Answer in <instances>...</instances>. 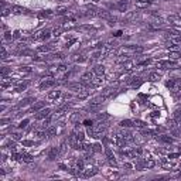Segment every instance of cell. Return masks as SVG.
<instances>
[{"mask_svg":"<svg viewBox=\"0 0 181 181\" xmlns=\"http://www.w3.org/2000/svg\"><path fill=\"white\" fill-rule=\"evenodd\" d=\"M51 36V30H48V28H44V30H41V31H37L34 33L31 38L33 40H48Z\"/></svg>","mask_w":181,"mask_h":181,"instance_id":"obj_3","label":"cell"},{"mask_svg":"<svg viewBox=\"0 0 181 181\" xmlns=\"http://www.w3.org/2000/svg\"><path fill=\"white\" fill-rule=\"evenodd\" d=\"M167 88L171 90V93L174 96H177L181 92V78H174V79H170V81L166 83Z\"/></svg>","mask_w":181,"mask_h":181,"instance_id":"obj_1","label":"cell"},{"mask_svg":"<svg viewBox=\"0 0 181 181\" xmlns=\"http://www.w3.org/2000/svg\"><path fill=\"white\" fill-rule=\"evenodd\" d=\"M62 31H64V27H55L54 30H53V36H55V37L61 36V34H62Z\"/></svg>","mask_w":181,"mask_h":181,"instance_id":"obj_29","label":"cell"},{"mask_svg":"<svg viewBox=\"0 0 181 181\" xmlns=\"http://www.w3.org/2000/svg\"><path fill=\"white\" fill-rule=\"evenodd\" d=\"M159 140L163 142V143H168V145H171L173 143V139L170 137V136H167V135H160L159 136Z\"/></svg>","mask_w":181,"mask_h":181,"instance_id":"obj_20","label":"cell"},{"mask_svg":"<svg viewBox=\"0 0 181 181\" xmlns=\"http://www.w3.org/2000/svg\"><path fill=\"white\" fill-rule=\"evenodd\" d=\"M65 13H68V9H67V7H64V6L57 7V14H58V16H64Z\"/></svg>","mask_w":181,"mask_h":181,"instance_id":"obj_27","label":"cell"},{"mask_svg":"<svg viewBox=\"0 0 181 181\" xmlns=\"http://www.w3.org/2000/svg\"><path fill=\"white\" fill-rule=\"evenodd\" d=\"M173 120L174 123H181V108H177L173 113Z\"/></svg>","mask_w":181,"mask_h":181,"instance_id":"obj_16","label":"cell"},{"mask_svg":"<svg viewBox=\"0 0 181 181\" xmlns=\"http://www.w3.org/2000/svg\"><path fill=\"white\" fill-rule=\"evenodd\" d=\"M129 4H130V0H116V7L120 11H126Z\"/></svg>","mask_w":181,"mask_h":181,"instance_id":"obj_8","label":"cell"},{"mask_svg":"<svg viewBox=\"0 0 181 181\" xmlns=\"http://www.w3.org/2000/svg\"><path fill=\"white\" fill-rule=\"evenodd\" d=\"M45 108V102H38V103H36L33 108H31V110L33 112H37V110H41V109Z\"/></svg>","mask_w":181,"mask_h":181,"instance_id":"obj_24","label":"cell"},{"mask_svg":"<svg viewBox=\"0 0 181 181\" xmlns=\"http://www.w3.org/2000/svg\"><path fill=\"white\" fill-rule=\"evenodd\" d=\"M75 61L76 62H83V61H86V57L85 55H79L78 58H75Z\"/></svg>","mask_w":181,"mask_h":181,"instance_id":"obj_35","label":"cell"},{"mask_svg":"<svg viewBox=\"0 0 181 181\" xmlns=\"http://www.w3.org/2000/svg\"><path fill=\"white\" fill-rule=\"evenodd\" d=\"M143 164H145L146 168H153L154 166H156V161H154V160H152V159H147V160H145V161H143Z\"/></svg>","mask_w":181,"mask_h":181,"instance_id":"obj_23","label":"cell"},{"mask_svg":"<svg viewBox=\"0 0 181 181\" xmlns=\"http://www.w3.org/2000/svg\"><path fill=\"white\" fill-rule=\"evenodd\" d=\"M180 58H181V54L178 51H170L168 53V60H171V61H177Z\"/></svg>","mask_w":181,"mask_h":181,"instance_id":"obj_19","label":"cell"},{"mask_svg":"<svg viewBox=\"0 0 181 181\" xmlns=\"http://www.w3.org/2000/svg\"><path fill=\"white\" fill-rule=\"evenodd\" d=\"M67 145H68V142H65V140L61 143V146H60V154H64L67 152Z\"/></svg>","mask_w":181,"mask_h":181,"instance_id":"obj_32","label":"cell"},{"mask_svg":"<svg viewBox=\"0 0 181 181\" xmlns=\"http://www.w3.org/2000/svg\"><path fill=\"white\" fill-rule=\"evenodd\" d=\"M93 1H99V0H93Z\"/></svg>","mask_w":181,"mask_h":181,"instance_id":"obj_43","label":"cell"},{"mask_svg":"<svg viewBox=\"0 0 181 181\" xmlns=\"http://www.w3.org/2000/svg\"><path fill=\"white\" fill-rule=\"evenodd\" d=\"M175 164L171 163V161H161V167L163 168H173Z\"/></svg>","mask_w":181,"mask_h":181,"instance_id":"obj_30","label":"cell"},{"mask_svg":"<svg viewBox=\"0 0 181 181\" xmlns=\"http://www.w3.org/2000/svg\"><path fill=\"white\" fill-rule=\"evenodd\" d=\"M93 72H95V75H103L105 74V67L103 65H96L95 68H93Z\"/></svg>","mask_w":181,"mask_h":181,"instance_id":"obj_21","label":"cell"},{"mask_svg":"<svg viewBox=\"0 0 181 181\" xmlns=\"http://www.w3.org/2000/svg\"><path fill=\"white\" fill-rule=\"evenodd\" d=\"M92 149H93V152H102V147H100V145H93V146H92Z\"/></svg>","mask_w":181,"mask_h":181,"instance_id":"obj_36","label":"cell"},{"mask_svg":"<svg viewBox=\"0 0 181 181\" xmlns=\"http://www.w3.org/2000/svg\"><path fill=\"white\" fill-rule=\"evenodd\" d=\"M11 136H13L14 140H18V139H20V133H11Z\"/></svg>","mask_w":181,"mask_h":181,"instance_id":"obj_41","label":"cell"},{"mask_svg":"<svg viewBox=\"0 0 181 181\" xmlns=\"http://www.w3.org/2000/svg\"><path fill=\"white\" fill-rule=\"evenodd\" d=\"M180 157V153H173V154H168V159H177Z\"/></svg>","mask_w":181,"mask_h":181,"instance_id":"obj_40","label":"cell"},{"mask_svg":"<svg viewBox=\"0 0 181 181\" xmlns=\"http://www.w3.org/2000/svg\"><path fill=\"white\" fill-rule=\"evenodd\" d=\"M51 116V109H41L38 113L36 115V119H38V120H41V119H45V118H50Z\"/></svg>","mask_w":181,"mask_h":181,"instance_id":"obj_7","label":"cell"},{"mask_svg":"<svg viewBox=\"0 0 181 181\" xmlns=\"http://www.w3.org/2000/svg\"><path fill=\"white\" fill-rule=\"evenodd\" d=\"M6 57H7V51H6V48H4V47H1V58L4 60Z\"/></svg>","mask_w":181,"mask_h":181,"instance_id":"obj_38","label":"cell"},{"mask_svg":"<svg viewBox=\"0 0 181 181\" xmlns=\"http://www.w3.org/2000/svg\"><path fill=\"white\" fill-rule=\"evenodd\" d=\"M105 154H106V157H108L109 163L112 164V166H116V160H115V156H113V152L110 150V147H106V149H105Z\"/></svg>","mask_w":181,"mask_h":181,"instance_id":"obj_10","label":"cell"},{"mask_svg":"<svg viewBox=\"0 0 181 181\" xmlns=\"http://www.w3.org/2000/svg\"><path fill=\"white\" fill-rule=\"evenodd\" d=\"M33 98H27V99H24V100H21V103H18L17 105V108H23V106H27V105H30L31 102H33Z\"/></svg>","mask_w":181,"mask_h":181,"instance_id":"obj_25","label":"cell"},{"mask_svg":"<svg viewBox=\"0 0 181 181\" xmlns=\"http://www.w3.org/2000/svg\"><path fill=\"white\" fill-rule=\"evenodd\" d=\"M11 38H13L11 33H6V34H4V40H6V41H11Z\"/></svg>","mask_w":181,"mask_h":181,"instance_id":"obj_37","label":"cell"},{"mask_svg":"<svg viewBox=\"0 0 181 181\" xmlns=\"http://www.w3.org/2000/svg\"><path fill=\"white\" fill-rule=\"evenodd\" d=\"M57 156H60V147H51V150H50V153H48V159L50 160H54L57 159Z\"/></svg>","mask_w":181,"mask_h":181,"instance_id":"obj_15","label":"cell"},{"mask_svg":"<svg viewBox=\"0 0 181 181\" xmlns=\"http://www.w3.org/2000/svg\"><path fill=\"white\" fill-rule=\"evenodd\" d=\"M54 85H55V81L53 78H47V79H44V81L40 83V89H47V88H51Z\"/></svg>","mask_w":181,"mask_h":181,"instance_id":"obj_9","label":"cell"},{"mask_svg":"<svg viewBox=\"0 0 181 181\" xmlns=\"http://www.w3.org/2000/svg\"><path fill=\"white\" fill-rule=\"evenodd\" d=\"M137 64H139V62H136V61H133V60H130V58H129V60H126V61L123 62V68H125L126 71H132Z\"/></svg>","mask_w":181,"mask_h":181,"instance_id":"obj_11","label":"cell"},{"mask_svg":"<svg viewBox=\"0 0 181 181\" xmlns=\"http://www.w3.org/2000/svg\"><path fill=\"white\" fill-rule=\"evenodd\" d=\"M180 175H181V174H180Z\"/></svg>","mask_w":181,"mask_h":181,"instance_id":"obj_44","label":"cell"},{"mask_svg":"<svg viewBox=\"0 0 181 181\" xmlns=\"http://www.w3.org/2000/svg\"><path fill=\"white\" fill-rule=\"evenodd\" d=\"M23 161H26V163H30V161H33V156L23 153Z\"/></svg>","mask_w":181,"mask_h":181,"instance_id":"obj_33","label":"cell"},{"mask_svg":"<svg viewBox=\"0 0 181 181\" xmlns=\"http://www.w3.org/2000/svg\"><path fill=\"white\" fill-rule=\"evenodd\" d=\"M112 142L118 147H123V146L126 145V140H125V137H123L122 133H113L112 135Z\"/></svg>","mask_w":181,"mask_h":181,"instance_id":"obj_4","label":"cell"},{"mask_svg":"<svg viewBox=\"0 0 181 181\" xmlns=\"http://www.w3.org/2000/svg\"><path fill=\"white\" fill-rule=\"evenodd\" d=\"M135 6L137 9H147L152 6V1H143V0H136Z\"/></svg>","mask_w":181,"mask_h":181,"instance_id":"obj_14","label":"cell"},{"mask_svg":"<svg viewBox=\"0 0 181 181\" xmlns=\"http://www.w3.org/2000/svg\"><path fill=\"white\" fill-rule=\"evenodd\" d=\"M147 79L150 82H157L161 79V74L159 72V71H152V72L147 74Z\"/></svg>","mask_w":181,"mask_h":181,"instance_id":"obj_6","label":"cell"},{"mask_svg":"<svg viewBox=\"0 0 181 181\" xmlns=\"http://www.w3.org/2000/svg\"><path fill=\"white\" fill-rule=\"evenodd\" d=\"M167 21L174 26V27H181V16H177V14H171L167 17Z\"/></svg>","mask_w":181,"mask_h":181,"instance_id":"obj_5","label":"cell"},{"mask_svg":"<svg viewBox=\"0 0 181 181\" xmlns=\"http://www.w3.org/2000/svg\"><path fill=\"white\" fill-rule=\"evenodd\" d=\"M27 10L24 7H21V6H10V13H13V14H23Z\"/></svg>","mask_w":181,"mask_h":181,"instance_id":"obj_13","label":"cell"},{"mask_svg":"<svg viewBox=\"0 0 181 181\" xmlns=\"http://www.w3.org/2000/svg\"><path fill=\"white\" fill-rule=\"evenodd\" d=\"M96 16H98V17L105 18V20H109V18L112 17V14H110L109 11H106V10H102V9H98V13H96Z\"/></svg>","mask_w":181,"mask_h":181,"instance_id":"obj_17","label":"cell"},{"mask_svg":"<svg viewBox=\"0 0 181 181\" xmlns=\"http://www.w3.org/2000/svg\"><path fill=\"white\" fill-rule=\"evenodd\" d=\"M137 17V13H129V14H127L126 16V21H130V20H135V18Z\"/></svg>","mask_w":181,"mask_h":181,"instance_id":"obj_34","label":"cell"},{"mask_svg":"<svg viewBox=\"0 0 181 181\" xmlns=\"http://www.w3.org/2000/svg\"><path fill=\"white\" fill-rule=\"evenodd\" d=\"M123 167H125V168H127V170H129V168H132V166H130L129 163H125V164H123Z\"/></svg>","mask_w":181,"mask_h":181,"instance_id":"obj_42","label":"cell"},{"mask_svg":"<svg viewBox=\"0 0 181 181\" xmlns=\"http://www.w3.org/2000/svg\"><path fill=\"white\" fill-rule=\"evenodd\" d=\"M57 133H58L57 126H48L47 127V136H48V137H54Z\"/></svg>","mask_w":181,"mask_h":181,"instance_id":"obj_18","label":"cell"},{"mask_svg":"<svg viewBox=\"0 0 181 181\" xmlns=\"http://www.w3.org/2000/svg\"><path fill=\"white\" fill-rule=\"evenodd\" d=\"M133 123H135V127H139V129H143L146 126V123L143 120H133Z\"/></svg>","mask_w":181,"mask_h":181,"instance_id":"obj_31","label":"cell"},{"mask_svg":"<svg viewBox=\"0 0 181 181\" xmlns=\"http://www.w3.org/2000/svg\"><path fill=\"white\" fill-rule=\"evenodd\" d=\"M120 126L122 127H132V126H135V123H133V120H122V122H120Z\"/></svg>","mask_w":181,"mask_h":181,"instance_id":"obj_26","label":"cell"},{"mask_svg":"<svg viewBox=\"0 0 181 181\" xmlns=\"http://www.w3.org/2000/svg\"><path fill=\"white\" fill-rule=\"evenodd\" d=\"M174 65H175V61H171V60L157 61V62H156V68H159V69H161V71H168V69H171Z\"/></svg>","mask_w":181,"mask_h":181,"instance_id":"obj_2","label":"cell"},{"mask_svg":"<svg viewBox=\"0 0 181 181\" xmlns=\"http://www.w3.org/2000/svg\"><path fill=\"white\" fill-rule=\"evenodd\" d=\"M28 122H30L28 119H26V120H23V122L20 123V129H23V127H26V126H27V123H28Z\"/></svg>","mask_w":181,"mask_h":181,"instance_id":"obj_39","label":"cell"},{"mask_svg":"<svg viewBox=\"0 0 181 181\" xmlns=\"http://www.w3.org/2000/svg\"><path fill=\"white\" fill-rule=\"evenodd\" d=\"M60 96H61V90H51L48 93V100L50 102H55L57 99H60Z\"/></svg>","mask_w":181,"mask_h":181,"instance_id":"obj_12","label":"cell"},{"mask_svg":"<svg viewBox=\"0 0 181 181\" xmlns=\"http://www.w3.org/2000/svg\"><path fill=\"white\" fill-rule=\"evenodd\" d=\"M142 83H143V79H142V78H133V81L130 82V86H132V88H139Z\"/></svg>","mask_w":181,"mask_h":181,"instance_id":"obj_22","label":"cell"},{"mask_svg":"<svg viewBox=\"0 0 181 181\" xmlns=\"http://www.w3.org/2000/svg\"><path fill=\"white\" fill-rule=\"evenodd\" d=\"M50 16H53V11H51V10H45V11H41V13L38 14V17H40V18L50 17Z\"/></svg>","mask_w":181,"mask_h":181,"instance_id":"obj_28","label":"cell"}]
</instances>
